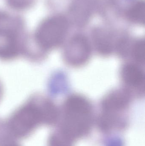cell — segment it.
Segmentation results:
<instances>
[{
	"label": "cell",
	"mask_w": 145,
	"mask_h": 146,
	"mask_svg": "<svg viewBox=\"0 0 145 146\" xmlns=\"http://www.w3.org/2000/svg\"><path fill=\"white\" fill-rule=\"evenodd\" d=\"M24 27L22 17L0 11V59L12 60L20 52L19 37Z\"/></svg>",
	"instance_id": "cell-1"
},
{
	"label": "cell",
	"mask_w": 145,
	"mask_h": 146,
	"mask_svg": "<svg viewBox=\"0 0 145 146\" xmlns=\"http://www.w3.org/2000/svg\"><path fill=\"white\" fill-rule=\"evenodd\" d=\"M36 100L25 105L12 117L9 123L11 132L18 137L30 133L40 123L43 122L41 101Z\"/></svg>",
	"instance_id": "cell-2"
},
{
	"label": "cell",
	"mask_w": 145,
	"mask_h": 146,
	"mask_svg": "<svg viewBox=\"0 0 145 146\" xmlns=\"http://www.w3.org/2000/svg\"><path fill=\"white\" fill-rule=\"evenodd\" d=\"M35 38L41 48L49 50L61 45L63 36L54 21L46 20L39 23L35 32Z\"/></svg>",
	"instance_id": "cell-3"
},
{
	"label": "cell",
	"mask_w": 145,
	"mask_h": 146,
	"mask_svg": "<svg viewBox=\"0 0 145 146\" xmlns=\"http://www.w3.org/2000/svg\"><path fill=\"white\" fill-rule=\"evenodd\" d=\"M91 54V46L88 42L84 38H76L66 45L64 58L70 66H81L87 62Z\"/></svg>",
	"instance_id": "cell-4"
},
{
	"label": "cell",
	"mask_w": 145,
	"mask_h": 146,
	"mask_svg": "<svg viewBox=\"0 0 145 146\" xmlns=\"http://www.w3.org/2000/svg\"><path fill=\"white\" fill-rule=\"evenodd\" d=\"M121 75L123 81L128 86L135 89H144V74L137 65L126 64L122 68Z\"/></svg>",
	"instance_id": "cell-5"
},
{
	"label": "cell",
	"mask_w": 145,
	"mask_h": 146,
	"mask_svg": "<svg viewBox=\"0 0 145 146\" xmlns=\"http://www.w3.org/2000/svg\"><path fill=\"white\" fill-rule=\"evenodd\" d=\"M130 102L129 93L124 90H116L108 94L102 101V106L106 110H117L127 107Z\"/></svg>",
	"instance_id": "cell-6"
},
{
	"label": "cell",
	"mask_w": 145,
	"mask_h": 146,
	"mask_svg": "<svg viewBox=\"0 0 145 146\" xmlns=\"http://www.w3.org/2000/svg\"><path fill=\"white\" fill-rule=\"evenodd\" d=\"M37 0H6L9 7L16 11L30 9L35 5Z\"/></svg>",
	"instance_id": "cell-7"
},
{
	"label": "cell",
	"mask_w": 145,
	"mask_h": 146,
	"mask_svg": "<svg viewBox=\"0 0 145 146\" xmlns=\"http://www.w3.org/2000/svg\"><path fill=\"white\" fill-rule=\"evenodd\" d=\"M145 44L142 41L134 44L132 49V56L135 60L138 63H144L145 61Z\"/></svg>",
	"instance_id": "cell-8"
},
{
	"label": "cell",
	"mask_w": 145,
	"mask_h": 146,
	"mask_svg": "<svg viewBox=\"0 0 145 146\" xmlns=\"http://www.w3.org/2000/svg\"><path fill=\"white\" fill-rule=\"evenodd\" d=\"M2 93V86L0 84V98L1 97Z\"/></svg>",
	"instance_id": "cell-9"
},
{
	"label": "cell",
	"mask_w": 145,
	"mask_h": 146,
	"mask_svg": "<svg viewBox=\"0 0 145 146\" xmlns=\"http://www.w3.org/2000/svg\"><path fill=\"white\" fill-rule=\"evenodd\" d=\"M5 146H18L17 145H15V144H9V145H6Z\"/></svg>",
	"instance_id": "cell-10"
}]
</instances>
